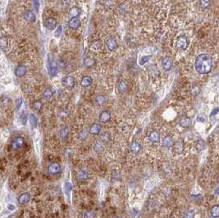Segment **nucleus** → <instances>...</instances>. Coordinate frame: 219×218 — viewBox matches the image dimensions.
<instances>
[{
	"instance_id": "1",
	"label": "nucleus",
	"mask_w": 219,
	"mask_h": 218,
	"mask_svg": "<svg viewBox=\"0 0 219 218\" xmlns=\"http://www.w3.org/2000/svg\"><path fill=\"white\" fill-rule=\"evenodd\" d=\"M213 62L207 54H199L195 59V68L199 74H208L212 70Z\"/></svg>"
},
{
	"instance_id": "2",
	"label": "nucleus",
	"mask_w": 219,
	"mask_h": 218,
	"mask_svg": "<svg viewBox=\"0 0 219 218\" xmlns=\"http://www.w3.org/2000/svg\"><path fill=\"white\" fill-rule=\"evenodd\" d=\"M48 70L51 77L56 76V74L58 73V64L53 58H50V55L49 56L48 59Z\"/></svg>"
},
{
	"instance_id": "3",
	"label": "nucleus",
	"mask_w": 219,
	"mask_h": 218,
	"mask_svg": "<svg viewBox=\"0 0 219 218\" xmlns=\"http://www.w3.org/2000/svg\"><path fill=\"white\" fill-rule=\"evenodd\" d=\"M190 41L188 39L186 36L185 35H181L179 36L177 39H176V46L178 49L181 50H186L189 46Z\"/></svg>"
},
{
	"instance_id": "4",
	"label": "nucleus",
	"mask_w": 219,
	"mask_h": 218,
	"mask_svg": "<svg viewBox=\"0 0 219 218\" xmlns=\"http://www.w3.org/2000/svg\"><path fill=\"white\" fill-rule=\"evenodd\" d=\"M76 176L78 180H88V178L90 176V173L87 168L85 167H81L77 171H76Z\"/></svg>"
},
{
	"instance_id": "5",
	"label": "nucleus",
	"mask_w": 219,
	"mask_h": 218,
	"mask_svg": "<svg viewBox=\"0 0 219 218\" xmlns=\"http://www.w3.org/2000/svg\"><path fill=\"white\" fill-rule=\"evenodd\" d=\"M75 84H76V81H75L74 77H72V76H66L62 79V84L67 89H71V88L74 87Z\"/></svg>"
},
{
	"instance_id": "6",
	"label": "nucleus",
	"mask_w": 219,
	"mask_h": 218,
	"mask_svg": "<svg viewBox=\"0 0 219 218\" xmlns=\"http://www.w3.org/2000/svg\"><path fill=\"white\" fill-rule=\"evenodd\" d=\"M61 165L59 163H50L48 166V173L49 175H57L61 172Z\"/></svg>"
},
{
	"instance_id": "7",
	"label": "nucleus",
	"mask_w": 219,
	"mask_h": 218,
	"mask_svg": "<svg viewBox=\"0 0 219 218\" xmlns=\"http://www.w3.org/2000/svg\"><path fill=\"white\" fill-rule=\"evenodd\" d=\"M24 143H25V140H24L23 137L17 136L13 139V140L11 143V147L14 150H18L19 148L23 146Z\"/></svg>"
},
{
	"instance_id": "8",
	"label": "nucleus",
	"mask_w": 219,
	"mask_h": 218,
	"mask_svg": "<svg viewBox=\"0 0 219 218\" xmlns=\"http://www.w3.org/2000/svg\"><path fill=\"white\" fill-rule=\"evenodd\" d=\"M57 26V20L54 17H48L44 21V26L48 30H52Z\"/></svg>"
},
{
	"instance_id": "9",
	"label": "nucleus",
	"mask_w": 219,
	"mask_h": 218,
	"mask_svg": "<svg viewBox=\"0 0 219 218\" xmlns=\"http://www.w3.org/2000/svg\"><path fill=\"white\" fill-rule=\"evenodd\" d=\"M30 198H31V196H30V193L28 192L23 193V194H21L18 197L17 202L20 205H25V204H27L29 203L30 201Z\"/></svg>"
},
{
	"instance_id": "10",
	"label": "nucleus",
	"mask_w": 219,
	"mask_h": 218,
	"mask_svg": "<svg viewBox=\"0 0 219 218\" xmlns=\"http://www.w3.org/2000/svg\"><path fill=\"white\" fill-rule=\"evenodd\" d=\"M162 67L163 68L164 71H168L172 69L173 67V60L172 58L169 57H166V58H163L162 60Z\"/></svg>"
},
{
	"instance_id": "11",
	"label": "nucleus",
	"mask_w": 219,
	"mask_h": 218,
	"mask_svg": "<svg viewBox=\"0 0 219 218\" xmlns=\"http://www.w3.org/2000/svg\"><path fill=\"white\" fill-rule=\"evenodd\" d=\"M101 130H102V126H101L100 124H99V123H93L90 125V129H89V133L91 134H94V135H97V134H99L101 132Z\"/></svg>"
},
{
	"instance_id": "12",
	"label": "nucleus",
	"mask_w": 219,
	"mask_h": 218,
	"mask_svg": "<svg viewBox=\"0 0 219 218\" xmlns=\"http://www.w3.org/2000/svg\"><path fill=\"white\" fill-rule=\"evenodd\" d=\"M27 67L25 65H19L17 67L15 68V75L17 76V77H22L26 75L27 73Z\"/></svg>"
},
{
	"instance_id": "13",
	"label": "nucleus",
	"mask_w": 219,
	"mask_h": 218,
	"mask_svg": "<svg viewBox=\"0 0 219 218\" xmlns=\"http://www.w3.org/2000/svg\"><path fill=\"white\" fill-rule=\"evenodd\" d=\"M99 118H100V122H102V123H107V122H109L110 119H111V113L107 110L102 111L100 112Z\"/></svg>"
},
{
	"instance_id": "14",
	"label": "nucleus",
	"mask_w": 219,
	"mask_h": 218,
	"mask_svg": "<svg viewBox=\"0 0 219 218\" xmlns=\"http://www.w3.org/2000/svg\"><path fill=\"white\" fill-rule=\"evenodd\" d=\"M149 140L153 144L158 143L159 141V140H160V134H159V132L157 131H151L149 134Z\"/></svg>"
},
{
	"instance_id": "15",
	"label": "nucleus",
	"mask_w": 219,
	"mask_h": 218,
	"mask_svg": "<svg viewBox=\"0 0 219 218\" xmlns=\"http://www.w3.org/2000/svg\"><path fill=\"white\" fill-rule=\"evenodd\" d=\"M23 17L25 18V20H27V21H30V22H34L36 19L35 12H33L32 10H27L26 12H24Z\"/></svg>"
},
{
	"instance_id": "16",
	"label": "nucleus",
	"mask_w": 219,
	"mask_h": 218,
	"mask_svg": "<svg viewBox=\"0 0 219 218\" xmlns=\"http://www.w3.org/2000/svg\"><path fill=\"white\" fill-rule=\"evenodd\" d=\"M68 26L70 28L73 30H76L81 26V21L78 17L71 18V20L68 21Z\"/></svg>"
},
{
	"instance_id": "17",
	"label": "nucleus",
	"mask_w": 219,
	"mask_h": 218,
	"mask_svg": "<svg viewBox=\"0 0 219 218\" xmlns=\"http://www.w3.org/2000/svg\"><path fill=\"white\" fill-rule=\"evenodd\" d=\"M140 149H141V145L137 141H133L130 145V151L132 152V153H138L140 151Z\"/></svg>"
},
{
	"instance_id": "18",
	"label": "nucleus",
	"mask_w": 219,
	"mask_h": 218,
	"mask_svg": "<svg viewBox=\"0 0 219 218\" xmlns=\"http://www.w3.org/2000/svg\"><path fill=\"white\" fill-rule=\"evenodd\" d=\"M92 83H93V80L89 76H83L81 81V85L82 87H89L92 84Z\"/></svg>"
},
{
	"instance_id": "19",
	"label": "nucleus",
	"mask_w": 219,
	"mask_h": 218,
	"mask_svg": "<svg viewBox=\"0 0 219 218\" xmlns=\"http://www.w3.org/2000/svg\"><path fill=\"white\" fill-rule=\"evenodd\" d=\"M183 148H184V145H183V142L181 140H178L173 144V150L177 153H181L182 151H183Z\"/></svg>"
},
{
	"instance_id": "20",
	"label": "nucleus",
	"mask_w": 219,
	"mask_h": 218,
	"mask_svg": "<svg viewBox=\"0 0 219 218\" xmlns=\"http://www.w3.org/2000/svg\"><path fill=\"white\" fill-rule=\"evenodd\" d=\"M106 46L108 49L109 51H113L117 49V43L115 39H109L108 41L106 42Z\"/></svg>"
},
{
	"instance_id": "21",
	"label": "nucleus",
	"mask_w": 219,
	"mask_h": 218,
	"mask_svg": "<svg viewBox=\"0 0 219 218\" xmlns=\"http://www.w3.org/2000/svg\"><path fill=\"white\" fill-rule=\"evenodd\" d=\"M127 89H128V84L125 81H121L117 84V91H118V93H125L127 90Z\"/></svg>"
},
{
	"instance_id": "22",
	"label": "nucleus",
	"mask_w": 219,
	"mask_h": 218,
	"mask_svg": "<svg viewBox=\"0 0 219 218\" xmlns=\"http://www.w3.org/2000/svg\"><path fill=\"white\" fill-rule=\"evenodd\" d=\"M81 10L78 7H72V8L70 9L69 14H70V16L71 17V18L78 17V16L81 14Z\"/></svg>"
},
{
	"instance_id": "23",
	"label": "nucleus",
	"mask_w": 219,
	"mask_h": 218,
	"mask_svg": "<svg viewBox=\"0 0 219 218\" xmlns=\"http://www.w3.org/2000/svg\"><path fill=\"white\" fill-rule=\"evenodd\" d=\"M96 63V61H95V59L92 57H86L85 58V60H84V64H85V67H93L94 65Z\"/></svg>"
},
{
	"instance_id": "24",
	"label": "nucleus",
	"mask_w": 219,
	"mask_h": 218,
	"mask_svg": "<svg viewBox=\"0 0 219 218\" xmlns=\"http://www.w3.org/2000/svg\"><path fill=\"white\" fill-rule=\"evenodd\" d=\"M179 125L182 127H189L191 125V120L189 117H182L179 122Z\"/></svg>"
},
{
	"instance_id": "25",
	"label": "nucleus",
	"mask_w": 219,
	"mask_h": 218,
	"mask_svg": "<svg viewBox=\"0 0 219 218\" xmlns=\"http://www.w3.org/2000/svg\"><path fill=\"white\" fill-rule=\"evenodd\" d=\"M69 134V129L67 126H62L60 130V137L62 140H67Z\"/></svg>"
},
{
	"instance_id": "26",
	"label": "nucleus",
	"mask_w": 219,
	"mask_h": 218,
	"mask_svg": "<svg viewBox=\"0 0 219 218\" xmlns=\"http://www.w3.org/2000/svg\"><path fill=\"white\" fill-rule=\"evenodd\" d=\"M64 191L65 194H67V198H70V194L72 191V184L71 182H66L64 184Z\"/></svg>"
},
{
	"instance_id": "27",
	"label": "nucleus",
	"mask_w": 219,
	"mask_h": 218,
	"mask_svg": "<svg viewBox=\"0 0 219 218\" xmlns=\"http://www.w3.org/2000/svg\"><path fill=\"white\" fill-rule=\"evenodd\" d=\"M173 138L171 136H165L163 138V144L165 147H167L169 148L171 146L173 145Z\"/></svg>"
},
{
	"instance_id": "28",
	"label": "nucleus",
	"mask_w": 219,
	"mask_h": 218,
	"mask_svg": "<svg viewBox=\"0 0 219 218\" xmlns=\"http://www.w3.org/2000/svg\"><path fill=\"white\" fill-rule=\"evenodd\" d=\"M43 97L45 99H48V100L51 99L53 97V90H52V89L49 87L46 88L44 90V92H43Z\"/></svg>"
},
{
	"instance_id": "29",
	"label": "nucleus",
	"mask_w": 219,
	"mask_h": 218,
	"mask_svg": "<svg viewBox=\"0 0 219 218\" xmlns=\"http://www.w3.org/2000/svg\"><path fill=\"white\" fill-rule=\"evenodd\" d=\"M30 125H31V127L32 128H35L37 125H38V119H37V117L35 116V114L31 113L30 115Z\"/></svg>"
},
{
	"instance_id": "30",
	"label": "nucleus",
	"mask_w": 219,
	"mask_h": 218,
	"mask_svg": "<svg viewBox=\"0 0 219 218\" xmlns=\"http://www.w3.org/2000/svg\"><path fill=\"white\" fill-rule=\"evenodd\" d=\"M211 215L214 218L219 217V206L218 205H215L213 207V208L211 209Z\"/></svg>"
},
{
	"instance_id": "31",
	"label": "nucleus",
	"mask_w": 219,
	"mask_h": 218,
	"mask_svg": "<svg viewBox=\"0 0 219 218\" xmlns=\"http://www.w3.org/2000/svg\"><path fill=\"white\" fill-rule=\"evenodd\" d=\"M91 49L94 50H100L102 48V43L99 40L94 41L93 43L91 44Z\"/></svg>"
},
{
	"instance_id": "32",
	"label": "nucleus",
	"mask_w": 219,
	"mask_h": 218,
	"mask_svg": "<svg viewBox=\"0 0 219 218\" xmlns=\"http://www.w3.org/2000/svg\"><path fill=\"white\" fill-rule=\"evenodd\" d=\"M32 107L34 108L35 110L39 111L40 110L41 108H42V107H43V103H42V102L40 101V100H35V101L33 102Z\"/></svg>"
},
{
	"instance_id": "33",
	"label": "nucleus",
	"mask_w": 219,
	"mask_h": 218,
	"mask_svg": "<svg viewBox=\"0 0 219 218\" xmlns=\"http://www.w3.org/2000/svg\"><path fill=\"white\" fill-rule=\"evenodd\" d=\"M20 122H21L22 125H26L27 122V114L26 113L25 111H22V112L20 115Z\"/></svg>"
},
{
	"instance_id": "34",
	"label": "nucleus",
	"mask_w": 219,
	"mask_h": 218,
	"mask_svg": "<svg viewBox=\"0 0 219 218\" xmlns=\"http://www.w3.org/2000/svg\"><path fill=\"white\" fill-rule=\"evenodd\" d=\"M83 218H96V215L93 211H86L83 214Z\"/></svg>"
},
{
	"instance_id": "35",
	"label": "nucleus",
	"mask_w": 219,
	"mask_h": 218,
	"mask_svg": "<svg viewBox=\"0 0 219 218\" xmlns=\"http://www.w3.org/2000/svg\"><path fill=\"white\" fill-rule=\"evenodd\" d=\"M8 46V39L5 36H3L0 38V48L2 49H4Z\"/></svg>"
},
{
	"instance_id": "36",
	"label": "nucleus",
	"mask_w": 219,
	"mask_h": 218,
	"mask_svg": "<svg viewBox=\"0 0 219 218\" xmlns=\"http://www.w3.org/2000/svg\"><path fill=\"white\" fill-rule=\"evenodd\" d=\"M150 58H151V56H150V55L144 56V57H142V58L140 59V61H139V63H140V66H143V65L145 64L147 62L149 61Z\"/></svg>"
},
{
	"instance_id": "37",
	"label": "nucleus",
	"mask_w": 219,
	"mask_h": 218,
	"mask_svg": "<svg viewBox=\"0 0 219 218\" xmlns=\"http://www.w3.org/2000/svg\"><path fill=\"white\" fill-rule=\"evenodd\" d=\"M104 101H105V98L103 96H97L94 99V103L97 105H102L104 103Z\"/></svg>"
},
{
	"instance_id": "38",
	"label": "nucleus",
	"mask_w": 219,
	"mask_h": 218,
	"mask_svg": "<svg viewBox=\"0 0 219 218\" xmlns=\"http://www.w3.org/2000/svg\"><path fill=\"white\" fill-rule=\"evenodd\" d=\"M209 4H210L209 1H200L199 2V6H200L202 9L207 8L209 6Z\"/></svg>"
},
{
	"instance_id": "39",
	"label": "nucleus",
	"mask_w": 219,
	"mask_h": 218,
	"mask_svg": "<svg viewBox=\"0 0 219 218\" xmlns=\"http://www.w3.org/2000/svg\"><path fill=\"white\" fill-rule=\"evenodd\" d=\"M110 139V135L108 134V132H105V133H103V134L101 135V140L103 141V142H108V140Z\"/></svg>"
},
{
	"instance_id": "40",
	"label": "nucleus",
	"mask_w": 219,
	"mask_h": 218,
	"mask_svg": "<svg viewBox=\"0 0 219 218\" xmlns=\"http://www.w3.org/2000/svg\"><path fill=\"white\" fill-rule=\"evenodd\" d=\"M193 217H194V211H193V210H189V211L186 212V213L184 218H193Z\"/></svg>"
},
{
	"instance_id": "41",
	"label": "nucleus",
	"mask_w": 219,
	"mask_h": 218,
	"mask_svg": "<svg viewBox=\"0 0 219 218\" xmlns=\"http://www.w3.org/2000/svg\"><path fill=\"white\" fill-rule=\"evenodd\" d=\"M22 104V99L21 98H18L16 100V106H17V108L19 109L21 108V106Z\"/></svg>"
},
{
	"instance_id": "42",
	"label": "nucleus",
	"mask_w": 219,
	"mask_h": 218,
	"mask_svg": "<svg viewBox=\"0 0 219 218\" xmlns=\"http://www.w3.org/2000/svg\"><path fill=\"white\" fill-rule=\"evenodd\" d=\"M7 209L10 211V212H13L15 209H16V206H15L14 204H8V206H7Z\"/></svg>"
},
{
	"instance_id": "43",
	"label": "nucleus",
	"mask_w": 219,
	"mask_h": 218,
	"mask_svg": "<svg viewBox=\"0 0 219 218\" xmlns=\"http://www.w3.org/2000/svg\"><path fill=\"white\" fill-rule=\"evenodd\" d=\"M61 32H62V26H60L59 27V28L57 29V30H56L55 35H56V36H59V35H60V34H61Z\"/></svg>"
},
{
	"instance_id": "44",
	"label": "nucleus",
	"mask_w": 219,
	"mask_h": 218,
	"mask_svg": "<svg viewBox=\"0 0 219 218\" xmlns=\"http://www.w3.org/2000/svg\"><path fill=\"white\" fill-rule=\"evenodd\" d=\"M217 111H219V108H217V109H215V110H213V112L211 113V116H213V115H214V114H216L217 112Z\"/></svg>"
},
{
	"instance_id": "45",
	"label": "nucleus",
	"mask_w": 219,
	"mask_h": 218,
	"mask_svg": "<svg viewBox=\"0 0 219 218\" xmlns=\"http://www.w3.org/2000/svg\"><path fill=\"white\" fill-rule=\"evenodd\" d=\"M34 3L35 4V8H37L39 7V3H38V2H36V1H35V2H34Z\"/></svg>"
}]
</instances>
